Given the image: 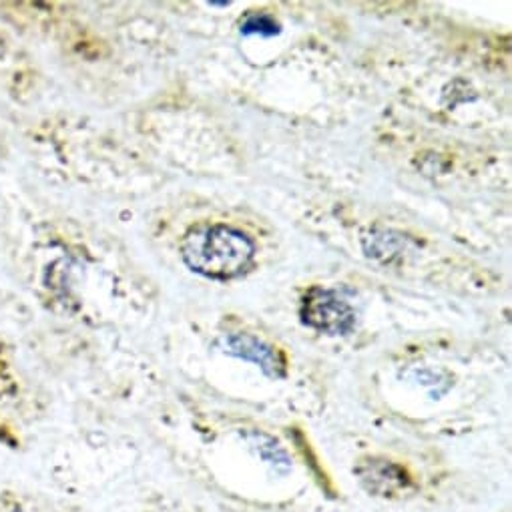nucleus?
<instances>
[{
	"mask_svg": "<svg viewBox=\"0 0 512 512\" xmlns=\"http://www.w3.org/2000/svg\"><path fill=\"white\" fill-rule=\"evenodd\" d=\"M255 253L253 241L229 225L199 227L185 235L181 243L183 262L209 280H235L247 272Z\"/></svg>",
	"mask_w": 512,
	"mask_h": 512,
	"instance_id": "1",
	"label": "nucleus"
},
{
	"mask_svg": "<svg viewBox=\"0 0 512 512\" xmlns=\"http://www.w3.org/2000/svg\"><path fill=\"white\" fill-rule=\"evenodd\" d=\"M300 316L306 326L330 336H346L356 326L354 308L338 292L326 288H312L304 296Z\"/></svg>",
	"mask_w": 512,
	"mask_h": 512,
	"instance_id": "2",
	"label": "nucleus"
},
{
	"mask_svg": "<svg viewBox=\"0 0 512 512\" xmlns=\"http://www.w3.org/2000/svg\"><path fill=\"white\" fill-rule=\"evenodd\" d=\"M354 474L362 488L376 498H404L416 490V482L408 468L388 458H364L356 464Z\"/></svg>",
	"mask_w": 512,
	"mask_h": 512,
	"instance_id": "3",
	"label": "nucleus"
},
{
	"mask_svg": "<svg viewBox=\"0 0 512 512\" xmlns=\"http://www.w3.org/2000/svg\"><path fill=\"white\" fill-rule=\"evenodd\" d=\"M223 348L229 356L251 362L272 380H282L288 374L286 358L264 340L251 334H229L223 338Z\"/></svg>",
	"mask_w": 512,
	"mask_h": 512,
	"instance_id": "4",
	"label": "nucleus"
},
{
	"mask_svg": "<svg viewBox=\"0 0 512 512\" xmlns=\"http://www.w3.org/2000/svg\"><path fill=\"white\" fill-rule=\"evenodd\" d=\"M0 512H61L45 494L21 486H0Z\"/></svg>",
	"mask_w": 512,
	"mask_h": 512,
	"instance_id": "5",
	"label": "nucleus"
},
{
	"mask_svg": "<svg viewBox=\"0 0 512 512\" xmlns=\"http://www.w3.org/2000/svg\"><path fill=\"white\" fill-rule=\"evenodd\" d=\"M247 440H249V446L258 452V456L270 464L278 474L286 476L292 472L294 464H292V458L288 454V450L276 440L272 438L270 434H264V432H249L247 434Z\"/></svg>",
	"mask_w": 512,
	"mask_h": 512,
	"instance_id": "6",
	"label": "nucleus"
},
{
	"mask_svg": "<svg viewBox=\"0 0 512 512\" xmlns=\"http://www.w3.org/2000/svg\"><path fill=\"white\" fill-rule=\"evenodd\" d=\"M243 35H260V37H274L280 35V25L268 15H251L241 25Z\"/></svg>",
	"mask_w": 512,
	"mask_h": 512,
	"instance_id": "7",
	"label": "nucleus"
}]
</instances>
